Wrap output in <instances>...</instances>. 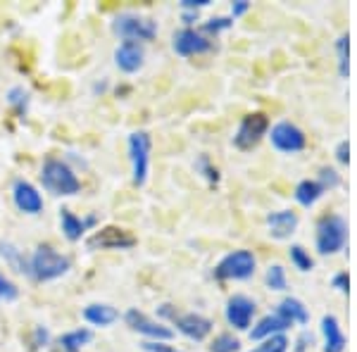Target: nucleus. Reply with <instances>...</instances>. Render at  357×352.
Returning <instances> with one entry per match:
<instances>
[{
    "label": "nucleus",
    "mask_w": 357,
    "mask_h": 352,
    "mask_svg": "<svg viewBox=\"0 0 357 352\" xmlns=\"http://www.w3.org/2000/svg\"><path fill=\"white\" fill-rule=\"evenodd\" d=\"M41 183L48 193L57 198H72L82 190V181L74 174V169L67 162L57 158H48L41 167Z\"/></svg>",
    "instance_id": "nucleus-1"
},
{
    "label": "nucleus",
    "mask_w": 357,
    "mask_h": 352,
    "mask_svg": "<svg viewBox=\"0 0 357 352\" xmlns=\"http://www.w3.org/2000/svg\"><path fill=\"white\" fill-rule=\"evenodd\" d=\"M317 252L319 255H336L348 245V222L341 215H329L317 224Z\"/></svg>",
    "instance_id": "nucleus-2"
},
{
    "label": "nucleus",
    "mask_w": 357,
    "mask_h": 352,
    "mask_svg": "<svg viewBox=\"0 0 357 352\" xmlns=\"http://www.w3.org/2000/svg\"><path fill=\"white\" fill-rule=\"evenodd\" d=\"M69 271V259L50 245H38L29 262V274L36 281H55Z\"/></svg>",
    "instance_id": "nucleus-3"
},
{
    "label": "nucleus",
    "mask_w": 357,
    "mask_h": 352,
    "mask_svg": "<svg viewBox=\"0 0 357 352\" xmlns=\"http://www.w3.org/2000/svg\"><path fill=\"white\" fill-rule=\"evenodd\" d=\"M112 31L117 33L119 38H124V41H134V43L153 41V38L158 36V22H153L151 17L124 13V15L114 17Z\"/></svg>",
    "instance_id": "nucleus-4"
},
{
    "label": "nucleus",
    "mask_w": 357,
    "mask_h": 352,
    "mask_svg": "<svg viewBox=\"0 0 357 352\" xmlns=\"http://www.w3.org/2000/svg\"><path fill=\"white\" fill-rule=\"evenodd\" d=\"M257 269V259L250 250H234L220 259L215 276L220 281H248Z\"/></svg>",
    "instance_id": "nucleus-5"
},
{
    "label": "nucleus",
    "mask_w": 357,
    "mask_h": 352,
    "mask_svg": "<svg viewBox=\"0 0 357 352\" xmlns=\"http://www.w3.org/2000/svg\"><path fill=\"white\" fill-rule=\"evenodd\" d=\"M269 131V117L264 112H252V114H245L241 119L238 129L234 134V146L238 150H252L257 143L267 136Z\"/></svg>",
    "instance_id": "nucleus-6"
},
{
    "label": "nucleus",
    "mask_w": 357,
    "mask_h": 352,
    "mask_svg": "<svg viewBox=\"0 0 357 352\" xmlns=\"http://www.w3.org/2000/svg\"><path fill=\"white\" fill-rule=\"evenodd\" d=\"M151 136L146 131H136L129 136V158H131V171H134V183L143 186L148 181L151 171Z\"/></svg>",
    "instance_id": "nucleus-7"
},
{
    "label": "nucleus",
    "mask_w": 357,
    "mask_h": 352,
    "mask_svg": "<svg viewBox=\"0 0 357 352\" xmlns=\"http://www.w3.org/2000/svg\"><path fill=\"white\" fill-rule=\"evenodd\" d=\"M269 141H272V146L279 150V153H286V155L303 153V150L307 148V136H305V131L293 122H286V119L272 126Z\"/></svg>",
    "instance_id": "nucleus-8"
},
{
    "label": "nucleus",
    "mask_w": 357,
    "mask_h": 352,
    "mask_svg": "<svg viewBox=\"0 0 357 352\" xmlns=\"http://www.w3.org/2000/svg\"><path fill=\"white\" fill-rule=\"evenodd\" d=\"M86 245L89 250H129L136 245V236L119 227H102L86 240Z\"/></svg>",
    "instance_id": "nucleus-9"
},
{
    "label": "nucleus",
    "mask_w": 357,
    "mask_h": 352,
    "mask_svg": "<svg viewBox=\"0 0 357 352\" xmlns=\"http://www.w3.org/2000/svg\"><path fill=\"white\" fill-rule=\"evenodd\" d=\"M255 300L248 296H231L227 303V309H224V316H227L229 326H234L236 331H248L252 324V316H255Z\"/></svg>",
    "instance_id": "nucleus-10"
},
{
    "label": "nucleus",
    "mask_w": 357,
    "mask_h": 352,
    "mask_svg": "<svg viewBox=\"0 0 357 352\" xmlns=\"http://www.w3.org/2000/svg\"><path fill=\"white\" fill-rule=\"evenodd\" d=\"M172 48H174V53L181 55V57H193V55H203V53H207V50H212V41L205 36V33L186 26V29H181V31L174 33Z\"/></svg>",
    "instance_id": "nucleus-11"
},
{
    "label": "nucleus",
    "mask_w": 357,
    "mask_h": 352,
    "mask_svg": "<svg viewBox=\"0 0 357 352\" xmlns=\"http://www.w3.org/2000/svg\"><path fill=\"white\" fill-rule=\"evenodd\" d=\"M124 321L129 324V328H134V331L143 333V336H148V338H155L158 343L174 338V331H172V328H167L165 324H160V321L151 319V316L143 314V312H138V309H129V312H126Z\"/></svg>",
    "instance_id": "nucleus-12"
},
{
    "label": "nucleus",
    "mask_w": 357,
    "mask_h": 352,
    "mask_svg": "<svg viewBox=\"0 0 357 352\" xmlns=\"http://www.w3.org/2000/svg\"><path fill=\"white\" fill-rule=\"evenodd\" d=\"M13 200L17 205V210L24 212V215H41L43 212V198L36 190V186H31L24 178L15 181L13 186Z\"/></svg>",
    "instance_id": "nucleus-13"
},
{
    "label": "nucleus",
    "mask_w": 357,
    "mask_h": 352,
    "mask_svg": "<svg viewBox=\"0 0 357 352\" xmlns=\"http://www.w3.org/2000/svg\"><path fill=\"white\" fill-rule=\"evenodd\" d=\"M176 324L178 331L183 333L186 338L191 340H205L210 336L212 331V321L207 319L203 314H195V312H186V314H174V319H172Z\"/></svg>",
    "instance_id": "nucleus-14"
},
{
    "label": "nucleus",
    "mask_w": 357,
    "mask_h": 352,
    "mask_svg": "<svg viewBox=\"0 0 357 352\" xmlns=\"http://www.w3.org/2000/svg\"><path fill=\"white\" fill-rule=\"evenodd\" d=\"M143 60H146V50H143L141 43L122 41L117 45V50H114V65L122 69L124 74H136L143 67Z\"/></svg>",
    "instance_id": "nucleus-15"
},
{
    "label": "nucleus",
    "mask_w": 357,
    "mask_h": 352,
    "mask_svg": "<svg viewBox=\"0 0 357 352\" xmlns=\"http://www.w3.org/2000/svg\"><path fill=\"white\" fill-rule=\"evenodd\" d=\"M298 215L291 210H279V212H272L267 215V229H269V236L276 240H286L296 234L298 229Z\"/></svg>",
    "instance_id": "nucleus-16"
},
{
    "label": "nucleus",
    "mask_w": 357,
    "mask_h": 352,
    "mask_svg": "<svg viewBox=\"0 0 357 352\" xmlns=\"http://www.w3.org/2000/svg\"><path fill=\"white\" fill-rule=\"evenodd\" d=\"M321 336H324V352H345L348 338H345L341 321L333 314L321 316Z\"/></svg>",
    "instance_id": "nucleus-17"
},
{
    "label": "nucleus",
    "mask_w": 357,
    "mask_h": 352,
    "mask_svg": "<svg viewBox=\"0 0 357 352\" xmlns=\"http://www.w3.org/2000/svg\"><path fill=\"white\" fill-rule=\"evenodd\" d=\"M289 328H291V321H286L284 316H279V314L274 312V314L262 316V319L257 321L255 326H252L250 338H252V340H264V338L279 336V333L289 331Z\"/></svg>",
    "instance_id": "nucleus-18"
},
{
    "label": "nucleus",
    "mask_w": 357,
    "mask_h": 352,
    "mask_svg": "<svg viewBox=\"0 0 357 352\" xmlns=\"http://www.w3.org/2000/svg\"><path fill=\"white\" fill-rule=\"evenodd\" d=\"M276 314L284 316L286 321H291V326L293 324L305 326L310 321V309L305 307V303H303V300H298V298H284V300H281V303L276 305Z\"/></svg>",
    "instance_id": "nucleus-19"
},
{
    "label": "nucleus",
    "mask_w": 357,
    "mask_h": 352,
    "mask_svg": "<svg viewBox=\"0 0 357 352\" xmlns=\"http://www.w3.org/2000/svg\"><path fill=\"white\" fill-rule=\"evenodd\" d=\"M84 319L93 326H110L119 319V312L112 307V305H100L93 303L84 309Z\"/></svg>",
    "instance_id": "nucleus-20"
},
{
    "label": "nucleus",
    "mask_w": 357,
    "mask_h": 352,
    "mask_svg": "<svg viewBox=\"0 0 357 352\" xmlns=\"http://www.w3.org/2000/svg\"><path fill=\"white\" fill-rule=\"evenodd\" d=\"M326 190L321 188V183L317 181V178H305V181H301L296 186V200L301 203L303 207H312L314 203H319L321 198H324Z\"/></svg>",
    "instance_id": "nucleus-21"
},
{
    "label": "nucleus",
    "mask_w": 357,
    "mask_h": 352,
    "mask_svg": "<svg viewBox=\"0 0 357 352\" xmlns=\"http://www.w3.org/2000/svg\"><path fill=\"white\" fill-rule=\"evenodd\" d=\"M91 340H93V333L89 328H77V331H69L65 336H60V348L62 352H79Z\"/></svg>",
    "instance_id": "nucleus-22"
},
{
    "label": "nucleus",
    "mask_w": 357,
    "mask_h": 352,
    "mask_svg": "<svg viewBox=\"0 0 357 352\" xmlns=\"http://www.w3.org/2000/svg\"><path fill=\"white\" fill-rule=\"evenodd\" d=\"M60 224H62V234L67 236V240H82L86 224L77 215H72L69 210L60 212Z\"/></svg>",
    "instance_id": "nucleus-23"
},
{
    "label": "nucleus",
    "mask_w": 357,
    "mask_h": 352,
    "mask_svg": "<svg viewBox=\"0 0 357 352\" xmlns=\"http://www.w3.org/2000/svg\"><path fill=\"white\" fill-rule=\"evenodd\" d=\"M336 57H338V74L341 79H348L350 77V33L345 31L338 36L336 41Z\"/></svg>",
    "instance_id": "nucleus-24"
},
{
    "label": "nucleus",
    "mask_w": 357,
    "mask_h": 352,
    "mask_svg": "<svg viewBox=\"0 0 357 352\" xmlns=\"http://www.w3.org/2000/svg\"><path fill=\"white\" fill-rule=\"evenodd\" d=\"M264 284H267L269 291H286L289 288V276H286V269L281 264H269L267 274H264Z\"/></svg>",
    "instance_id": "nucleus-25"
},
{
    "label": "nucleus",
    "mask_w": 357,
    "mask_h": 352,
    "mask_svg": "<svg viewBox=\"0 0 357 352\" xmlns=\"http://www.w3.org/2000/svg\"><path fill=\"white\" fill-rule=\"evenodd\" d=\"M289 257H291V264H293V267H296L298 271H303V274H307V271H312V269H314V259L310 257V252L305 250L303 245H291Z\"/></svg>",
    "instance_id": "nucleus-26"
},
{
    "label": "nucleus",
    "mask_w": 357,
    "mask_h": 352,
    "mask_svg": "<svg viewBox=\"0 0 357 352\" xmlns=\"http://www.w3.org/2000/svg\"><path fill=\"white\" fill-rule=\"evenodd\" d=\"M289 348H291V340L286 338L284 333H279V336L264 338L262 343L250 352H289Z\"/></svg>",
    "instance_id": "nucleus-27"
},
{
    "label": "nucleus",
    "mask_w": 357,
    "mask_h": 352,
    "mask_svg": "<svg viewBox=\"0 0 357 352\" xmlns=\"http://www.w3.org/2000/svg\"><path fill=\"white\" fill-rule=\"evenodd\" d=\"M241 350V340L234 333H220L210 345V352H238Z\"/></svg>",
    "instance_id": "nucleus-28"
},
{
    "label": "nucleus",
    "mask_w": 357,
    "mask_h": 352,
    "mask_svg": "<svg viewBox=\"0 0 357 352\" xmlns=\"http://www.w3.org/2000/svg\"><path fill=\"white\" fill-rule=\"evenodd\" d=\"M317 181L321 183V188H324V190H331V188L341 186V174H338L333 167H321V169H319V178H317Z\"/></svg>",
    "instance_id": "nucleus-29"
},
{
    "label": "nucleus",
    "mask_w": 357,
    "mask_h": 352,
    "mask_svg": "<svg viewBox=\"0 0 357 352\" xmlns=\"http://www.w3.org/2000/svg\"><path fill=\"white\" fill-rule=\"evenodd\" d=\"M8 102L10 105H15L17 109H20V112H24V107H26V102H29V93L24 89H20V86H17V89H13L8 93Z\"/></svg>",
    "instance_id": "nucleus-30"
},
{
    "label": "nucleus",
    "mask_w": 357,
    "mask_h": 352,
    "mask_svg": "<svg viewBox=\"0 0 357 352\" xmlns=\"http://www.w3.org/2000/svg\"><path fill=\"white\" fill-rule=\"evenodd\" d=\"M195 169L205 171V176L210 178V181H215V183L220 181V171H217V167L210 164V158H207V155H200L198 162H195Z\"/></svg>",
    "instance_id": "nucleus-31"
},
{
    "label": "nucleus",
    "mask_w": 357,
    "mask_h": 352,
    "mask_svg": "<svg viewBox=\"0 0 357 352\" xmlns=\"http://www.w3.org/2000/svg\"><path fill=\"white\" fill-rule=\"evenodd\" d=\"M234 24L231 17H215V20H210L207 24L203 26L207 33H220V31H227L229 26Z\"/></svg>",
    "instance_id": "nucleus-32"
},
{
    "label": "nucleus",
    "mask_w": 357,
    "mask_h": 352,
    "mask_svg": "<svg viewBox=\"0 0 357 352\" xmlns=\"http://www.w3.org/2000/svg\"><path fill=\"white\" fill-rule=\"evenodd\" d=\"M331 286L336 288L338 293L348 296V291H350V276H348V271H338V274L331 279Z\"/></svg>",
    "instance_id": "nucleus-33"
},
{
    "label": "nucleus",
    "mask_w": 357,
    "mask_h": 352,
    "mask_svg": "<svg viewBox=\"0 0 357 352\" xmlns=\"http://www.w3.org/2000/svg\"><path fill=\"white\" fill-rule=\"evenodd\" d=\"M17 298V288L10 279H5L3 274H0V300H15Z\"/></svg>",
    "instance_id": "nucleus-34"
},
{
    "label": "nucleus",
    "mask_w": 357,
    "mask_h": 352,
    "mask_svg": "<svg viewBox=\"0 0 357 352\" xmlns=\"http://www.w3.org/2000/svg\"><path fill=\"white\" fill-rule=\"evenodd\" d=\"M336 160H338V164H348L350 162V141H348V138H343V141L336 146Z\"/></svg>",
    "instance_id": "nucleus-35"
},
{
    "label": "nucleus",
    "mask_w": 357,
    "mask_h": 352,
    "mask_svg": "<svg viewBox=\"0 0 357 352\" xmlns=\"http://www.w3.org/2000/svg\"><path fill=\"white\" fill-rule=\"evenodd\" d=\"M248 10H250V3L248 0H236V3L231 5V20H236V17L245 15Z\"/></svg>",
    "instance_id": "nucleus-36"
},
{
    "label": "nucleus",
    "mask_w": 357,
    "mask_h": 352,
    "mask_svg": "<svg viewBox=\"0 0 357 352\" xmlns=\"http://www.w3.org/2000/svg\"><path fill=\"white\" fill-rule=\"evenodd\" d=\"M207 5H210V0H181V8L193 10V13H198L200 8H207Z\"/></svg>",
    "instance_id": "nucleus-37"
},
{
    "label": "nucleus",
    "mask_w": 357,
    "mask_h": 352,
    "mask_svg": "<svg viewBox=\"0 0 357 352\" xmlns=\"http://www.w3.org/2000/svg\"><path fill=\"white\" fill-rule=\"evenodd\" d=\"M143 350H148V352H176V350L167 348V345H162V343H143Z\"/></svg>",
    "instance_id": "nucleus-38"
}]
</instances>
